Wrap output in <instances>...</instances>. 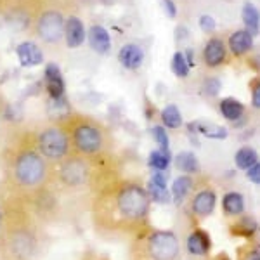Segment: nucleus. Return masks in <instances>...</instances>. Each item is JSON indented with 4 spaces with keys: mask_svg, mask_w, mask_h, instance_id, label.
<instances>
[{
    "mask_svg": "<svg viewBox=\"0 0 260 260\" xmlns=\"http://www.w3.org/2000/svg\"><path fill=\"white\" fill-rule=\"evenodd\" d=\"M151 208L149 192L134 179H104L90 203L95 229L108 236L137 234L146 228Z\"/></svg>",
    "mask_w": 260,
    "mask_h": 260,
    "instance_id": "1",
    "label": "nucleus"
},
{
    "mask_svg": "<svg viewBox=\"0 0 260 260\" xmlns=\"http://www.w3.org/2000/svg\"><path fill=\"white\" fill-rule=\"evenodd\" d=\"M6 174L12 194L28 201L52 186L54 165L37 149L31 132L21 134L12 141L6 160Z\"/></svg>",
    "mask_w": 260,
    "mask_h": 260,
    "instance_id": "2",
    "label": "nucleus"
},
{
    "mask_svg": "<svg viewBox=\"0 0 260 260\" xmlns=\"http://www.w3.org/2000/svg\"><path fill=\"white\" fill-rule=\"evenodd\" d=\"M14 196V194H12ZM0 222V253L2 260H30L39 248V234L30 207L14 196Z\"/></svg>",
    "mask_w": 260,
    "mask_h": 260,
    "instance_id": "3",
    "label": "nucleus"
},
{
    "mask_svg": "<svg viewBox=\"0 0 260 260\" xmlns=\"http://www.w3.org/2000/svg\"><path fill=\"white\" fill-rule=\"evenodd\" d=\"M70 137L71 154L85 158H103L111 146V136L108 128L94 116L83 113H66L57 118Z\"/></svg>",
    "mask_w": 260,
    "mask_h": 260,
    "instance_id": "4",
    "label": "nucleus"
},
{
    "mask_svg": "<svg viewBox=\"0 0 260 260\" xmlns=\"http://www.w3.org/2000/svg\"><path fill=\"white\" fill-rule=\"evenodd\" d=\"M130 260H180V241L174 231L144 228L130 245Z\"/></svg>",
    "mask_w": 260,
    "mask_h": 260,
    "instance_id": "5",
    "label": "nucleus"
},
{
    "mask_svg": "<svg viewBox=\"0 0 260 260\" xmlns=\"http://www.w3.org/2000/svg\"><path fill=\"white\" fill-rule=\"evenodd\" d=\"M98 160L99 158H85L80 154H70L57 165H54V180L57 186L66 191H83L92 186L98 179Z\"/></svg>",
    "mask_w": 260,
    "mask_h": 260,
    "instance_id": "6",
    "label": "nucleus"
},
{
    "mask_svg": "<svg viewBox=\"0 0 260 260\" xmlns=\"http://www.w3.org/2000/svg\"><path fill=\"white\" fill-rule=\"evenodd\" d=\"M31 134L37 149L52 165H57L71 154L70 137L59 120L40 125L37 130H31Z\"/></svg>",
    "mask_w": 260,
    "mask_h": 260,
    "instance_id": "7",
    "label": "nucleus"
},
{
    "mask_svg": "<svg viewBox=\"0 0 260 260\" xmlns=\"http://www.w3.org/2000/svg\"><path fill=\"white\" fill-rule=\"evenodd\" d=\"M44 7V0H0V18L16 30H28Z\"/></svg>",
    "mask_w": 260,
    "mask_h": 260,
    "instance_id": "8",
    "label": "nucleus"
},
{
    "mask_svg": "<svg viewBox=\"0 0 260 260\" xmlns=\"http://www.w3.org/2000/svg\"><path fill=\"white\" fill-rule=\"evenodd\" d=\"M64 23L66 16L62 9L54 6H45L37 16L33 31L44 44L57 47L64 40Z\"/></svg>",
    "mask_w": 260,
    "mask_h": 260,
    "instance_id": "9",
    "label": "nucleus"
},
{
    "mask_svg": "<svg viewBox=\"0 0 260 260\" xmlns=\"http://www.w3.org/2000/svg\"><path fill=\"white\" fill-rule=\"evenodd\" d=\"M217 203V194L212 187H201L194 192V196L191 198V213L194 219L203 220L207 217H210L213 210H215Z\"/></svg>",
    "mask_w": 260,
    "mask_h": 260,
    "instance_id": "10",
    "label": "nucleus"
},
{
    "mask_svg": "<svg viewBox=\"0 0 260 260\" xmlns=\"http://www.w3.org/2000/svg\"><path fill=\"white\" fill-rule=\"evenodd\" d=\"M44 83H45V89H47L49 95L56 101V103H62V101H64V78H62L59 66L54 64V62H49V64L45 66Z\"/></svg>",
    "mask_w": 260,
    "mask_h": 260,
    "instance_id": "11",
    "label": "nucleus"
},
{
    "mask_svg": "<svg viewBox=\"0 0 260 260\" xmlns=\"http://www.w3.org/2000/svg\"><path fill=\"white\" fill-rule=\"evenodd\" d=\"M186 248L192 257H198V258L208 257V255H210V250H212L210 234L203 229H192L186 240Z\"/></svg>",
    "mask_w": 260,
    "mask_h": 260,
    "instance_id": "12",
    "label": "nucleus"
},
{
    "mask_svg": "<svg viewBox=\"0 0 260 260\" xmlns=\"http://www.w3.org/2000/svg\"><path fill=\"white\" fill-rule=\"evenodd\" d=\"M228 59V47H225L224 40L219 37H212L205 44L203 49V61L208 68H219Z\"/></svg>",
    "mask_w": 260,
    "mask_h": 260,
    "instance_id": "13",
    "label": "nucleus"
},
{
    "mask_svg": "<svg viewBox=\"0 0 260 260\" xmlns=\"http://www.w3.org/2000/svg\"><path fill=\"white\" fill-rule=\"evenodd\" d=\"M87 31L82 19L75 14H70L64 23V42L70 49H78L85 42Z\"/></svg>",
    "mask_w": 260,
    "mask_h": 260,
    "instance_id": "14",
    "label": "nucleus"
},
{
    "mask_svg": "<svg viewBox=\"0 0 260 260\" xmlns=\"http://www.w3.org/2000/svg\"><path fill=\"white\" fill-rule=\"evenodd\" d=\"M118 61L125 70L136 71L144 62V50L137 44H125L118 52Z\"/></svg>",
    "mask_w": 260,
    "mask_h": 260,
    "instance_id": "15",
    "label": "nucleus"
},
{
    "mask_svg": "<svg viewBox=\"0 0 260 260\" xmlns=\"http://www.w3.org/2000/svg\"><path fill=\"white\" fill-rule=\"evenodd\" d=\"M16 54H18L21 66H24V68H35V66L44 62V52L33 42H23V44H19L18 49H16Z\"/></svg>",
    "mask_w": 260,
    "mask_h": 260,
    "instance_id": "16",
    "label": "nucleus"
},
{
    "mask_svg": "<svg viewBox=\"0 0 260 260\" xmlns=\"http://www.w3.org/2000/svg\"><path fill=\"white\" fill-rule=\"evenodd\" d=\"M228 45H229V50L234 54V56L241 57L253 49V35H250L246 30H236V31L231 33Z\"/></svg>",
    "mask_w": 260,
    "mask_h": 260,
    "instance_id": "17",
    "label": "nucleus"
},
{
    "mask_svg": "<svg viewBox=\"0 0 260 260\" xmlns=\"http://www.w3.org/2000/svg\"><path fill=\"white\" fill-rule=\"evenodd\" d=\"M89 42L90 47L98 54H108L111 49V37L108 30L101 24H92L89 30Z\"/></svg>",
    "mask_w": 260,
    "mask_h": 260,
    "instance_id": "18",
    "label": "nucleus"
},
{
    "mask_svg": "<svg viewBox=\"0 0 260 260\" xmlns=\"http://www.w3.org/2000/svg\"><path fill=\"white\" fill-rule=\"evenodd\" d=\"M222 210L228 217H240L245 213V198L241 192L231 191L222 198Z\"/></svg>",
    "mask_w": 260,
    "mask_h": 260,
    "instance_id": "19",
    "label": "nucleus"
},
{
    "mask_svg": "<svg viewBox=\"0 0 260 260\" xmlns=\"http://www.w3.org/2000/svg\"><path fill=\"white\" fill-rule=\"evenodd\" d=\"M241 19L245 23V30L250 35L257 37L260 33V12L251 2H246L241 9Z\"/></svg>",
    "mask_w": 260,
    "mask_h": 260,
    "instance_id": "20",
    "label": "nucleus"
},
{
    "mask_svg": "<svg viewBox=\"0 0 260 260\" xmlns=\"http://www.w3.org/2000/svg\"><path fill=\"white\" fill-rule=\"evenodd\" d=\"M219 110L225 120L236 123V121L245 115V104L234 98H224L219 104Z\"/></svg>",
    "mask_w": 260,
    "mask_h": 260,
    "instance_id": "21",
    "label": "nucleus"
},
{
    "mask_svg": "<svg viewBox=\"0 0 260 260\" xmlns=\"http://www.w3.org/2000/svg\"><path fill=\"white\" fill-rule=\"evenodd\" d=\"M194 189V180H192L191 175H180L174 180V184H172V194H174V200L175 203H182L184 200L187 198V194Z\"/></svg>",
    "mask_w": 260,
    "mask_h": 260,
    "instance_id": "22",
    "label": "nucleus"
},
{
    "mask_svg": "<svg viewBox=\"0 0 260 260\" xmlns=\"http://www.w3.org/2000/svg\"><path fill=\"white\" fill-rule=\"evenodd\" d=\"M189 128H194L192 132H198L201 136L208 137V139H225L228 137V130L220 125H215V123H203V121H196V123H191Z\"/></svg>",
    "mask_w": 260,
    "mask_h": 260,
    "instance_id": "23",
    "label": "nucleus"
},
{
    "mask_svg": "<svg viewBox=\"0 0 260 260\" xmlns=\"http://www.w3.org/2000/svg\"><path fill=\"white\" fill-rule=\"evenodd\" d=\"M175 165L180 172H184L186 175H192L200 172V161L196 158L194 153L191 151H182L175 156Z\"/></svg>",
    "mask_w": 260,
    "mask_h": 260,
    "instance_id": "24",
    "label": "nucleus"
},
{
    "mask_svg": "<svg viewBox=\"0 0 260 260\" xmlns=\"http://www.w3.org/2000/svg\"><path fill=\"white\" fill-rule=\"evenodd\" d=\"M236 222L234 224H231V233L234 234V236H241V238H250L255 234V231H257V222H255L251 217H245V215H240L236 217Z\"/></svg>",
    "mask_w": 260,
    "mask_h": 260,
    "instance_id": "25",
    "label": "nucleus"
},
{
    "mask_svg": "<svg viewBox=\"0 0 260 260\" xmlns=\"http://www.w3.org/2000/svg\"><path fill=\"white\" fill-rule=\"evenodd\" d=\"M234 161H236V167L241 170H248L250 167H253L255 163L258 161V153L250 146H243L241 149L236 151L234 154Z\"/></svg>",
    "mask_w": 260,
    "mask_h": 260,
    "instance_id": "26",
    "label": "nucleus"
},
{
    "mask_svg": "<svg viewBox=\"0 0 260 260\" xmlns=\"http://www.w3.org/2000/svg\"><path fill=\"white\" fill-rule=\"evenodd\" d=\"M161 123L167 128H179L182 125V115L175 104H169L161 110Z\"/></svg>",
    "mask_w": 260,
    "mask_h": 260,
    "instance_id": "27",
    "label": "nucleus"
},
{
    "mask_svg": "<svg viewBox=\"0 0 260 260\" xmlns=\"http://www.w3.org/2000/svg\"><path fill=\"white\" fill-rule=\"evenodd\" d=\"M170 151L169 149H156L149 153V167L158 172H165L170 167Z\"/></svg>",
    "mask_w": 260,
    "mask_h": 260,
    "instance_id": "28",
    "label": "nucleus"
},
{
    "mask_svg": "<svg viewBox=\"0 0 260 260\" xmlns=\"http://www.w3.org/2000/svg\"><path fill=\"white\" fill-rule=\"evenodd\" d=\"M189 70H191V66L187 64L184 52L177 50V52L174 54V57H172V71H174V75L179 78H186L187 75H189Z\"/></svg>",
    "mask_w": 260,
    "mask_h": 260,
    "instance_id": "29",
    "label": "nucleus"
},
{
    "mask_svg": "<svg viewBox=\"0 0 260 260\" xmlns=\"http://www.w3.org/2000/svg\"><path fill=\"white\" fill-rule=\"evenodd\" d=\"M151 134H153L156 144L160 146V149H169L170 148V139H169V134H167L165 127H161V125H154V127L151 128Z\"/></svg>",
    "mask_w": 260,
    "mask_h": 260,
    "instance_id": "30",
    "label": "nucleus"
},
{
    "mask_svg": "<svg viewBox=\"0 0 260 260\" xmlns=\"http://www.w3.org/2000/svg\"><path fill=\"white\" fill-rule=\"evenodd\" d=\"M238 260H260V250L251 243H246L238 248Z\"/></svg>",
    "mask_w": 260,
    "mask_h": 260,
    "instance_id": "31",
    "label": "nucleus"
},
{
    "mask_svg": "<svg viewBox=\"0 0 260 260\" xmlns=\"http://www.w3.org/2000/svg\"><path fill=\"white\" fill-rule=\"evenodd\" d=\"M220 80L219 78H213V77H210V78H207L205 80V83H203V92L207 95H210V98H213V95H217L219 94V90H220Z\"/></svg>",
    "mask_w": 260,
    "mask_h": 260,
    "instance_id": "32",
    "label": "nucleus"
},
{
    "mask_svg": "<svg viewBox=\"0 0 260 260\" xmlns=\"http://www.w3.org/2000/svg\"><path fill=\"white\" fill-rule=\"evenodd\" d=\"M250 90H251V106L260 110V78L258 77L251 78Z\"/></svg>",
    "mask_w": 260,
    "mask_h": 260,
    "instance_id": "33",
    "label": "nucleus"
},
{
    "mask_svg": "<svg viewBox=\"0 0 260 260\" xmlns=\"http://www.w3.org/2000/svg\"><path fill=\"white\" fill-rule=\"evenodd\" d=\"M215 19L212 18V16H208V14H203L200 18V28L203 30L205 33H213L215 31Z\"/></svg>",
    "mask_w": 260,
    "mask_h": 260,
    "instance_id": "34",
    "label": "nucleus"
},
{
    "mask_svg": "<svg viewBox=\"0 0 260 260\" xmlns=\"http://www.w3.org/2000/svg\"><path fill=\"white\" fill-rule=\"evenodd\" d=\"M149 186L160 187V189H167V177L163 172H154L153 177L149 179Z\"/></svg>",
    "mask_w": 260,
    "mask_h": 260,
    "instance_id": "35",
    "label": "nucleus"
},
{
    "mask_svg": "<svg viewBox=\"0 0 260 260\" xmlns=\"http://www.w3.org/2000/svg\"><path fill=\"white\" fill-rule=\"evenodd\" d=\"M246 179H248L250 182L258 184L260 186V161H257L253 167H250V169L246 170Z\"/></svg>",
    "mask_w": 260,
    "mask_h": 260,
    "instance_id": "36",
    "label": "nucleus"
},
{
    "mask_svg": "<svg viewBox=\"0 0 260 260\" xmlns=\"http://www.w3.org/2000/svg\"><path fill=\"white\" fill-rule=\"evenodd\" d=\"M161 4H163V11H165V14L174 19L175 16H177V7H175L174 0H161Z\"/></svg>",
    "mask_w": 260,
    "mask_h": 260,
    "instance_id": "37",
    "label": "nucleus"
},
{
    "mask_svg": "<svg viewBox=\"0 0 260 260\" xmlns=\"http://www.w3.org/2000/svg\"><path fill=\"white\" fill-rule=\"evenodd\" d=\"M45 6H54V7H59V9H62L64 6H70L73 0H44Z\"/></svg>",
    "mask_w": 260,
    "mask_h": 260,
    "instance_id": "38",
    "label": "nucleus"
},
{
    "mask_svg": "<svg viewBox=\"0 0 260 260\" xmlns=\"http://www.w3.org/2000/svg\"><path fill=\"white\" fill-rule=\"evenodd\" d=\"M4 120H6V103L0 98V136H2L4 130Z\"/></svg>",
    "mask_w": 260,
    "mask_h": 260,
    "instance_id": "39",
    "label": "nucleus"
},
{
    "mask_svg": "<svg viewBox=\"0 0 260 260\" xmlns=\"http://www.w3.org/2000/svg\"><path fill=\"white\" fill-rule=\"evenodd\" d=\"M210 260H231V257L228 253H219V255H215V257L210 258Z\"/></svg>",
    "mask_w": 260,
    "mask_h": 260,
    "instance_id": "40",
    "label": "nucleus"
},
{
    "mask_svg": "<svg viewBox=\"0 0 260 260\" xmlns=\"http://www.w3.org/2000/svg\"><path fill=\"white\" fill-rule=\"evenodd\" d=\"M0 222H2V210H0Z\"/></svg>",
    "mask_w": 260,
    "mask_h": 260,
    "instance_id": "41",
    "label": "nucleus"
}]
</instances>
